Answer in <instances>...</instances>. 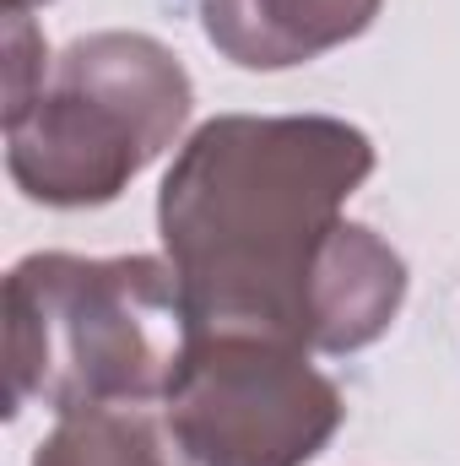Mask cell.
I'll list each match as a JSON object with an SVG mask.
<instances>
[{
    "mask_svg": "<svg viewBox=\"0 0 460 466\" xmlns=\"http://www.w3.org/2000/svg\"><path fill=\"white\" fill-rule=\"evenodd\" d=\"M185 352L179 277L163 255H22L5 277V412L163 401Z\"/></svg>",
    "mask_w": 460,
    "mask_h": 466,
    "instance_id": "cell-2",
    "label": "cell"
},
{
    "mask_svg": "<svg viewBox=\"0 0 460 466\" xmlns=\"http://www.w3.org/2000/svg\"><path fill=\"white\" fill-rule=\"evenodd\" d=\"M33 466H195L168 429L163 401H109L60 412L38 440Z\"/></svg>",
    "mask_w": 460,
    "mask_h": 466,
    "instance_id": "cell-7",
    "label": "cell"
},
{
    "mask_svg": "<svg viewBox=\"0 0 460 466\" xmlns=\"http://www.w3.org/2000/svg\"><path fill=\"white\" fill-rule=\"evenodd\" d=\"M33 5H49V0H5V11H33Z\"/></svg>",
    "mask_w": 460,
    "mask_h": 466,
    "instance_id": "cell-9",
    "label": "cell"
},
{
    "mask_svg": "<svg viewBox=\"0 0 460 466\" xmlns=\"http://www.w3.org/2000/svg\"><path fill=\"white\" fill-rule=\"evenodd\" d=\"M206 44L238 71H293L363 38L385 0H195Z\"/></svg>",
    "mask_w": 460,
    "mask_h": 466,
    "instance_id": "cell-5",
    "label": "cell"
},
{
    "mask_svg": "<svg viewBox=\"0 0 460 466\" xmlns=\"http://www.w3.org/2000/svg\"><path fill=\"white\" fill-rule=\"evenodd\" d=\"M374 163L368 130L336 115H217L195 125L157 190L185 337L309 348L320 255Z\"/></svg>",
    "mask_w": 460,
    "mask_h": 466,
    "instance_id": "cell-1",
    "label": "cell"
},
{
    "mask_svg": "<svg viewBox=\"0 0 460 466\" xmlns=\"http://www.w3.org/2000/svg\"><path fill=\"white\" fill-rule=\"evenodd\" d=\"M0 55H5V125H11V119H22L33 109V98L44 93V82L55 71L33 11H5L0 16Z\"/></svg>",
    "mask_w": 460,
    "mask_h": 466,
    "instance_id": "cell-8",
    "label": "cell"
},
{
    "mask_svg": "<svg viewBox=\"0 0 460 466\" xmlns=\"http://www.w3.org/2000/svg\"><path fill=\"white\" fill-rule=\"evenodd\" d=\"M163 412L195 466H309L346 423V396L309 348L185 337Z\"/></svg>",
    "mask_w": 460,
    "mask_h": 466,
    "instance_id": "cell-4",
    "label": "cell"
},
{
    "mask_svg": "<svg viewBox=\"0 0 460 466\" xmlns=\"http://www.w3.org/2000/svg\"><path fill=\"white\" fill-rule=\"evenodd\" d=\"M185 60L130 27H104L60 49L33 109L5 125L11 185L55 212L109 207L190 125Z\"/></svg>",
    "mask_w": 460,
    "mask_h": 466,
    "instance_id": "cell-3",
    "label": "cell"
},
{
    "mask_svg": "<svg viewBox=\"0 0 460 466\" xmlns=\"http://www.w3.org/2000/svg\"><path fill=\"white\" fill-rule=\"evenodd\" d=\"M406 304V260L363 223H342L331 233L315 293H309V352H346L374 348Z\"/></svg>",
    "mask_w": 460,
    "mask_h": 466,
    "instance_id": "cell-6",
    "label": "cell"
}]
</instances>
